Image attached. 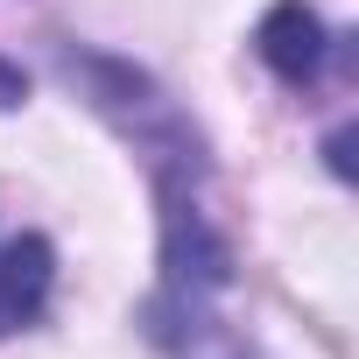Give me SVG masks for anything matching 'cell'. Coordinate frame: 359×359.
Listing matches in <instances>:
<instances>
[{
    "instance_id": "1",
    "label": "cell",
    "mask_w": 359,
    "mask_h": 359,
    "mask_svg": "<svg viewBox=\"0 0 359 359\" xmlns=\"http://www.w3.org/2000/svg\"><path fill=\"white\" fill-rule=\"evenodd\" d=\"M50 282H57V254H50V240H36V233L0 240V338L43 317Z\"/></svg>"
},
{
    "instance_id": "2",
    "label": "cell",
    "mask_w": 359,
    "mask_h": 359,
    "mask_svg": "<svg viewBox=\"0 0 359 359\" xmlns=\"http://www.w3.org/2000/svg\"><path fill=\"white\" fill-rule=\"evenodd\" d=\"M324 22L303 8V0H282V8L261 22V57H268V71L282 78V85H310L317 71H324Z\"/></svg>"
},
{
    "instance_id": "3",
    "label": "cell",
    "mask_w": 359,
    "mask_h": 359,
    "mask_svg": "<svg viewBox=\"0 0 359 359\" xmlns=\"http://www.w3.org/2000/svg\"><path fill=\"white\" fill-rule=\"evenodd\" d=\"M15 99H22V71L0 64V106H15Z\"/></svg>"
}]
</instances>
